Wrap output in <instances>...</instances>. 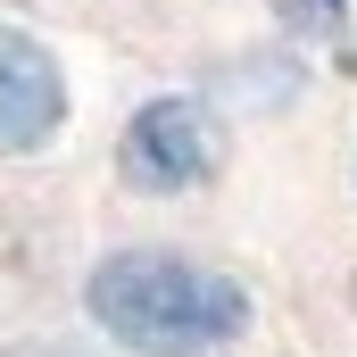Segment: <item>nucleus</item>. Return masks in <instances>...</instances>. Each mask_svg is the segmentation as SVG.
<instances>
[{"instance_id":"nucleus-1","label":"nucleus","mask_w":357,"mask_h":357,"mask_svg":"<svg viewBox=\"0 0 357 357\" xmlns=\"http://www.w3.org/2000/svg\"><path fill=\"white\" fill-rule=\"evenodd\" d=\"M84 316L125 357H216L250 333V291L183 250H108L84 274Z\"/></svg>"},{"instance_id":"nucleus-4","label":"nucleus","mask_w":357,"mask_h":357,"mask_svg":"<svg viewBox=\"0 0 357 357\" xmlns=\"http://www.w3.org/2000/svg\"><path fill=\"white\" fill-rule=\"evenodd\" d=\"M8 357H75V349H67V341H17Z\"/></svg>"},{"instance_id":"nucleus-2","label":"nucleus","mask_w":357,"mask_h":357,"mask_svg":"<svg viewBox=\"0 0 357 357\" xmlns=\"http://www.w3.org/2000/svg\"><path fill=\"white\" fill-rule=\"evenodd\" d=\"M225 167V125L208 116V100L191 91H167V100H142L116 133V175L142 199H175V191H199V183Z\"/></svg>"},{"instance_id":"nucleus-3","label":"nucleus","mask_w":357,"mask_h":357,"mask_svg":"<svg viewBox=\"0 0 357 357\" xmlns=\"http://www.w3.org/2000/svg\"><path fill=\"white\" fill-rule=\"evenodd\" d=\"M59 125H67V67H59V50L17 33V25H0V150L33 158V150L59 142Z\"/></svg>"}]
</instances>
